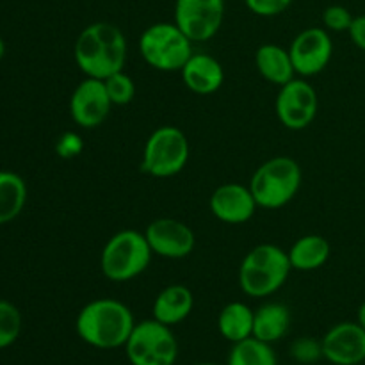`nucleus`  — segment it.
Instances as JSON below:
<instances>
[{
    "instance_id": "26",
    "label": "nucleus",
    "mask_w": 365,
    "mask_h": 365,
    "mask_svg": "<svg viewBox=\"0 0 365 365\" xmlns=\"http://www.w3.org/2000/svg\"><path fill=\"white\" fill-rule=\"evenodd\" d=\"M321 20H323V27L328 32H348L355 16H353L348 7L341 6V4H334V6H328L323 11Z\"/></svg>"
},
{
    "instance_id": "22",
    "label": "nucleus",
    "mask_w": 365,
    "mask_h": 365,
    "mask_svg": "<svg viewBox=\"0 0 365 365\" xmlns=\"http://www.w3.org/2000/svg\"><path fill=\"white\" fill-rule=\"evenodd\" d=\"M27 203V184L13 171H0V225L16 220Z\"/></svg>"
},
{
    "instance_id": "19",
    "label": "nucleus",
    "mask_w": 365,
    "mask_h": 365,
    "mask_svg": "<svg viewBox=\"0 0 365 365\" xmlns=\"http://www.w3.org/2000/svg\"><path fill=\"white\" fill-rule=\"evenodd\" d=\"M291 267L302 273L321 269L331 255V246L327 237L319 234H309L296 239L287 252Z\"/></svg>"
},
{
    "instance_id": "31",
    "label": "nucleus",
    "mask_w": 365,
    "mask_h": 365,
    "mask_svg": "<svg viewBox=\"0 0 365 365\" xmlns=\"http://www.w3.org/2000/svg\"><path fill=\"white\" fill-rule=\"evenodd\" d=\"M356 323H359L360 327H362L364 330H365V302L362 303V305H360V309H359V321H356Z\"/></svg>"
},
{
    "instance_id": "16",
    "label": "nucleus",
    "mask_w": 365,
    "mask_h": 365,
    "mask_svg": "<svg viewBox=\"0 0 365 365\" xmlns=\"http://www.w3.org/2000/svg\"><path fill=\"white\" fill-rule=\"evenodd\" d=\"M180 75L185 88L200 96L214 95L225 82V68L209 53H192L180 70Z\"/></svg>"
},
{
    "instance_id": "21",
    "label": "nucleus",
    "mask_w": 365,
    "mask_h": 365,
    "mask_svg": "<svg viewBox=\"0 0 365 365\" xmlns=\"http://www.w3.org/2000/svg\"><path fill=\"white\" fill-rule=\"evenodd\" d=\"M289 324H291V314L287 307L282 303H266L255 310L253 337L273 344L287 334Z\"/></svg>"
},
{
    "instance_id": "4",
    "label": "nucleus",
    "mask_w": 365,
    "mask_h": 365,
    "mask_svg": "<svg viewBox=\"0 0 365 365\" xmlns=\"http://www.w3.org/2000/svg\"><path fill=\"white\" fill-rule=\"evenodd\" d=\"M302 182L303 173L298 160L287 155H277L257 168L248 187L259 209L278 210L298 196Z\"/></svg>"
},
{
    "instance_id": "14",
    "label": "nucleus",
    "mask_w": 365,
    "mask_h": 365,
    "mask_svg": "<svg viewBox=\"0 0 365 365\" xmlns=\"http://www.w3.org/2000/svg\"><path fill=\"white\" fill-rule=\"evenodd\" d=\"M209 209L217 221L225 225H245L255 216L257 205L248 185L227 182L212 191Z\"/></svg>"
},
{
    "instance_id": "8",
    "label": "nucleus",
    "mask_w": 365,
    "mask_h": 365,
    "mask_svg": "<svg viewBox=\"0 0 365 365\" xmlns=\"http://www.w3.org/2000/svg\"><path fill=\"white\" fill-rule=\"evenodd\" d=\"M171 327L157 319L135 323L125 349L132 365H173L178 344Z\"/></svg>"
},
{
    "instance_id": "33",
    "label": "nucleus",
    "mask_w": 365,
    "mask_h": 365,
    "mask_svg": "<svg viewBox=\"0 0 365 365\" xmlns=\"http://www.w3.org/2000/svg\"><path fill=\"white\" fill-rule=\"evenodd\" d=\"M196 365H216V364H196Z\"/></svg>"
},
{
    "instance_id": "17",
    "label": "nucleus",
    "mask_w": 365,
    "mask_h": 365,
    "mask_svg": "<svg viewBox=\"0 0 365 365\" xmlns=\"http://www.w3.org/2000/svg\"><path fill=\"white\" fill-rule=\"evenodd\" d=\"M195 309V296L191 289L182 284H171L164 287L153 302V319L159 323L175 327L189 317Z\"/></svg>"
},
{
    "instance_id": "28",
    "label": "nucleus",
    "mask_w": 365,
    "mask_h": 365,
    "mask_svg": "<svg viewBox=\"0 0 365 365\" xmlns=\"http://www.w3.org/2000/svg\"><path fill=\"white\" fill-rule=\"evenodd\" d=\"M245 4L257 16L273 18L285 13L291 7L292 0H245Z\"/></svg>"
},
{
    "instance_id": "13",
    "label": "nucleus",
    "mask_w": 365,
    "mask_h": 365,
    "mask_svg": "<svg viewBox=\"0 0 365 365\" xmlns=\"http://www.w3.org/2000/svg\"><path fill=\"white\" fill-rule=\"evenodd\" d=\"M113 107L106 84L100 78L84 77L70 96L71 120L84 130L98 128L109 118Z\"/></svg>"
},
{
    "instance_id": "29",
    "label": "nucleus",
    "mask_w": 365,
    "mask_h": 365,
    "mask_svg": "<svg viewBox=\"0 0 365 365\" xmlns=\"http://www.w3.org/2000/svg\"><path fill=\"white\" fill-rule=\"evenodd\" d=\"M84 150V139L77 132H64L56 141V153L61 159H75Z\"/></svg>"
},
{
    "instance_id": "1",
    "label": "nucleus",
    "mask_w": 365,
    "mask_h": 365,
    "mask_svg": "<svg viewBox=\"0 0 365 365\" xmlns=\"http://www.w3.org/2000/svg\"><path fill=\"white\" fill-rule=\"evenodd\" d=\"M75 64L86 77L103 78L125 70L128 43L123 31L110 21L89 24L77 36L73 46Z\"/></svg>"
},
{
    "instance_id": "7",
    "label": "nucleus",
    "mask_w": 365,
    "mask_h": 365,
    "mask_svg": "<svg viewBox=\"0 0 365 365\" xmlns=\"http://www.w3.org/2000/svg\"><path fill=\"white\" fill-rule=\"evenodd\" d=\"M189 139L175 125L155 128L145 141L139 170L152 178H170L182 173L189 163Z\"/></svg>"
},
{
    "instance_id": "27",
    "label": "nucleus",
    "mask_w": 365,
    "mask_h": 365,
    "mask_svg": "<svg viewBox=\"0 0 365 365\" xmlns=\"http://www.w3.org/2000/svg\"><path fill=\"white\" fill-rule=\"evenodd\" d=\"M291 355L302 364H314L323 356V346L312 339H299L291 346Z\"/></svg>"
},
{
    "instance_id": "23",
    "label": "nucleus",
    "mask_w": 365,
    "mask_h": 365,
    "mask_svg": "<svg viewBox=\"0 0 365 365\" xmlns=\"http://www.w3.org/2000/svg\"><path fill=\"white\" fill-rule=\"evenodd\" d=\"M228 365H277V356L271 344L255 337L235 342L230 351Z\"/></svg>"
},
{
    "instance_id": "20",
    "label": "nucleus",
    "mask_w": 365,
    "mask_h": 365,
    "mask_svg": "<svg viewBox=\"0 0 365 365\" xmlns=\"http://www.w3.org/2000/svg\"><path fill=\"white\" fill-rule=\"evenodd\" d=\"M253 319L255 310L242 302H232L221 309L217 316V330L221 337L232 344L253 337Z\"/></svg>"
},
{
    "instance_id": "30",
    "label": "nucleus",
    "mask_w": 365,
    "mask_h": 365,
    "mask_svg": "<svg viewBox=\"0 0 365 365\" xmlns=\"http://www.w3.org/2000/svg\"><path fill=\"white\" fill-rule=\"evenodd\" d=\"M348 34H349V39L353 41V45H355L356 48L362 50V52H365V14H359V16H355Z\"/></svg>"
},
{
    "instance_id": "3",
    "label": "nucleus",
    "mask_w": 365,
    "mask_h": 365,
    "mask_svg": "<svg viewBox=\"0 0 365 365\" xmlns=\"http://www.w3.org/2000/svg\"><path fill=\"white\" fill-rule=\"evenodd\" d=\"M291 271L285 250L269 242L257 245L241 260L239 287L250 298H267L284 287Z\"/></svg>"
},
{
    "instance_id": "15",
    "label": "nucleus",
    "mask_w": 365,
    "mask_h": 365,
    "mask_svg": "<svg viewBox=\"0 0 365 365\" xmlns=\"http://www.w3.org/2000/svg\"><path fill=\"white\" fill-rule=\"evenodd\" d=\"M323 356L335 365H359L365 362V330L359 323H339L321 341Z\"/></svg>"
},
{
    "instance_id": "2",
    "label": "nucleus",
    "mask_w": 365,
    "mask_h": 365,
    "mask_svg": "<svg viewBox=\"0 0 365 365\" xmlns=\"http://www.w3.org/2000/svg\"><path fill=\"white\" fill-rule=\"evenodd\" d=\"M135 327L132 310L113 298H98L86 303L75 321L77 335L98 349H116L127 344Z\"/></svg>"
},
{
    "instance_id": "18",
    "label": "nucleus",
    "mask_w": 365,
    "mask_h": 365,
    "mask_svg": "<svg viewBox=\"0 0 365 365\" xmlns=\"http://www.w3.org/2000/svg\"><path fill=\"white\" fill-rule=\"evenodd\" d=\"M255 66L264 81L271 82L278 88L298 77L289 48L274 45V43H266V45L259 46V50L255 52Z\"/></svg>"
},
{
    "instance_id": "10",
    "label": "nucleus",
    "mask_w": 365,
    "mask_h": 365,
    "mask_svg": "<svg viewBox=\"0 0 365 365\" xmlns=\"http://www.w3.org/2000/svg\"><path fill=\"white\" fill-rule=\"evenodd\" d=\"M225 0H175V24L192 43H205L225 21Z\"/></svg>"
},
{
    "instance_id": "24",
    "label": "nucleus",
    "mask_w": 365,
    "mask_h": 365,
    "mask_svg": "<svg viewBox=\"0 0 365 365\" xmlns=\"http://www.w3.org/2000/svg\"><path fill=\"white\" fill-rule=\"evenodd\" d=\"M21 334V314L16 305L0 299V349H6L18 341Z\"/></svg>"
},
{
    "instance_id": "32",
    "label": "nucleus",
    "mask_w": 365,
    "mask_h": 365,
    "mask_svg": "<svg viewBox=\"0 0 365 365\" xmlns=\"http://www.w3.org/2000/svg\"><path fill=\"white\" fill-rule=\"evenodd\" d=\"M4 56H6V43H4L2 36H0V61L4 59Z\"/></svg>"
},
{
    "instance_id": "6",
    "label": "nucleus",
    "mask_w": 365,
    "mask_h": 365,
    "mask_svg": "<svg viewBox=\"0 0 365 365\" xmlns=\"http://www.w3.org/2000/svg\"><path fill=\"white\" fill-rule=\"evenodd\" d=\"M195 43L175 21H157L146 27L139 38V52L145 63L157 71H180L195 53Z\"/></svg>"
},
{
    "instance_id": "9",
    "label": "nucleus",
    "mask_w": 365,
    "mask_h": 365,
    "mask_svg": "<svg viewBox=\"0 0 365 365\" xmlns=\"http://www.w3.org/2000/svg\"><path fill=\"white\" fill-rule=\"evenodd\" d=\"M319 109L317 91L307 78L294 77L278 88L274 113L278 121L289 130H305L314 123Z\"/></svg>"
},
{
    "instance_id": "25",
    "label": "nucleus",
    "mask_w": 365,
    "mask_h": 365,
    "mask_svg": "<svg viewBox=\"0 0 365 365\" xmlns=\"http://www.w3.org/2000/svg\"><path fill=\"white\" fill-rule=\"evenodd\" d=\"M103 84H106L107 95H109L113 106H128L134 100L135 82L130 75L125 73V70L103 78Z\"/></svg>"
},
{
    "instance_id": "12",
    "label": "nucleus",
    "mask_w": 365,
    "mask_h": 365,
    "mask_svg": "<svg viewBox=\"0 0 365 365\" xmlns=\"http://www.w3.org/2000/svg\"><path fill=\"white\" fill-rule=\"evenodd\" d=\"M146 241L153 255L168 260H182L195 252L196 235L187 223L175 217H159L145 228Z\"/></svg>"
},
{
    "instance_id": "5",
    "label": "nucleus",
    "mask_w": 365,
    "mask_h": 365,
    "mask_svg": "<svg viewBox=\"0 0 365 365\" xmlns=\"http://www.w3.org/2000/svg\"><path fill=\"white\" fill-rule=\"evenodd\" d=\"M152 257L145 232L127 228L107 239L100 253V271L107 280L125 284L145 273Z\"/></svg>"
},
{
    "instance_id": "11",
    "label": "nucleus",
    "mask_w": 365,
    "mask_h": 365,
    "mask_svg": "<svg viewBox=\"0 0 365 365\" xmlns=\"http://www.w3.org/2000/svg\"><path fill=\"white\" fill-rule=\"evenodd\" d=\"M298 77H316L324 71L334 56V41L324 27H309L299 32L289 46Z\"/></svg>"
}]
</instances>
